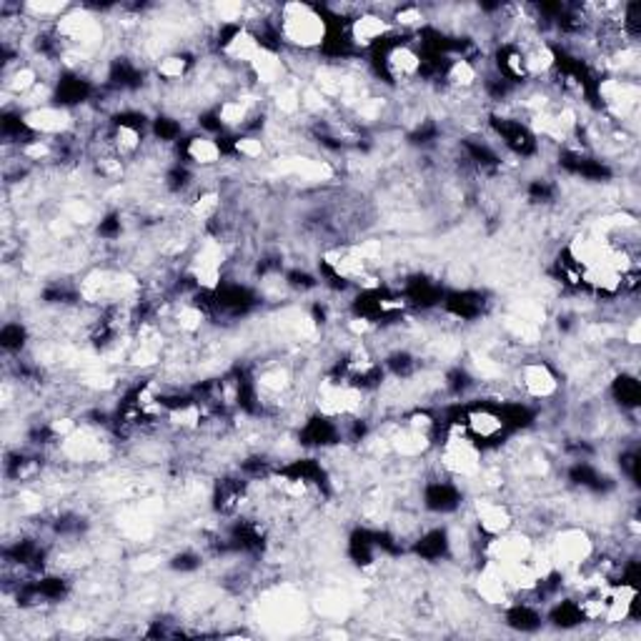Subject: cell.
I'll return each mask as SVG.
<instances>
[{
	"mask_svg": "<svg viewBox=\"0 0 641 641\" xmlns=\"http://www.w3.org/2000/svg\"><path fill=\"white\" fill-rule=\"evenodd\" d=\"M608 396H611V401L619 406L621 413H636L641 403V386L636 373H629V371L617 373L611 379V383H608Z\"/></svg>",
	"mask_w": 641,
	"mask_h": 641,
	"instance_id": "cell-5",
	"label": "cell"
},
{
	"mask_svg": "<svg viewBox=\"0 0 641 641\" xmlns=\"http://www.w3.org/2000/svg\"><path fill=\"white\" fill-rule=\"evenodd\" d=\"M409 551H411L416 559L426 561V564H441V561L454 556V549H451V532H448V529H441V526H434V529H426V532L416 533L413 542L409 543Z\"/></svg>",
	"mask_w": 641,
	"mask_h": 641,
	"instance_id": "cell-3",
	"label": "cell"
},
{
	"mask_svg": "<svg viewBox=\"0 0 641 641\" xmlns=\"http://www.w3.org/2000/svg\"><path fill=\"white\" fill-rule=\"evenodd\" d=\"M28 341H31V331L23 321H5L0 328V346L5 356H23Z\"/></svg>",
	"mask_w": 641,
	"mask_h": 641,
	"instance_id": "cell-8",
	"label": "cell"
},
{
	"mask_svg": "<svg viewBox=\"0 0 641 641\" xmlns=\"http://www.w3.org/2000/svg\"><path fill=\"white\" fill-rule=\"evenodd\" d=\"M184 123L181 118H175L171 113H156L151 118V136L153 141H158L161 146H178L184 141Z\"/></svg>",
	"mask_w": 641,
	"mask_h": 641,
	"instance_id": "cell-7",
	"label": "cell"
},
{
	"mask_svg": "<svg viewBox=\"0 0 641 641\" xmlns=\"http://www.w3.org/2000/svg\"><path fill=\"white\" fill-rule=\"evenodd\" d=\"M543 621H549L556 629L569 631L581 627V624L587 621V614H584L579 599H559V601L551 604V608H549V614L543 617Z\"/></svg>",
	"mask_w": 641,
	"mask_h": 641,
	"instance_id": "cell-6",
	"label": "cell"
},
{
	"mask_svg": "<svg viewBox=\"0 0 641 641\" xmlns=\"http://www.w3.org/2000/svg\"><path fill=\"white\" fill-rule=\"evenodd\" d=\"M504 624L519 634H533L543 627V611L533 601H514L504 611Z\"/></svg>",
	"mask_w": 641,
	"mask_h": 641,
	"instance_id": "cell-4",
	"label": "cell"
},
{
	"mask_svg": "<svg viewBox=\"0 0 641 641\" xmlns=\"http://www.w3.org/2000/svg\"><path fill=\"white\" fill-rule=\"evenodd\" d=\"M421 506L429 514L438 516H451L464 506V491L457 484V478L451 476H434L429 478L421 489Z\"/></svg>",
	"mask_w": 641,
	"mask_h": 641,
	"instance_id": "cell-1",
	"label": "cell"
},
{
	"mask_svg": "<svg viewBox=\"0 0 641 641\" xmlns=\"http://www.w3.org/2000/svg\"><path fill=\"white\" fill-rule=\"evenodd\" d=\"M491 301L489 296L478 288H457V291H446L444 301H441V311L454 321H481L484 316L489 314Z\"/></svg>",
	"mask_w": 641,
	"mask_h": 641,
	"instance_id": "cell-2",
	"label": "cell"
},
{
	"mask_svg": "<svg viewBox=\"0 0 641 641\" xmlns=\"http://www.w3.org/2000/svg\"><path fill=\"white\" fill-rule=\"evenodd\" d=\"M99 236L103 240H118L120 233H123V216H120V211H108L106 216L100 218L99 223Z\"/></svg>",
	"mask_w": 641,
	"mask_h": 641,
	"instance_id": "cell-10",
	"label": "cell"
},
{
	"mask_svg": "<svg viewBox=\"0 0 641 641\" xmlns=\"http://www.w3.org/2000/svg\"><path fill=\"white\" fill-rule=\"evenodd\" d=\"M201 564H203V559H201V554L193 551V549H184V551L171 556V561H168V566H171L174 571H178V574H193V571L201 569Z\"/></svg>",
	"mask_w": 641,
	"mask_h": 641,
	"instance_id": "cell-9",
	"label": "cell"
}]
</instances>
